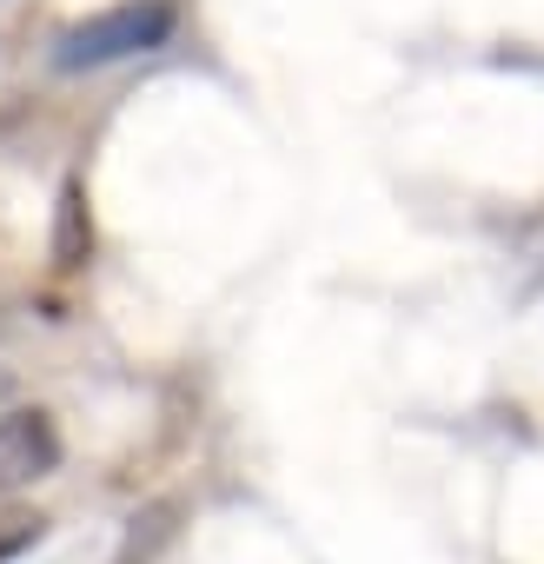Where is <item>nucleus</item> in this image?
<instances>
[{"mask_svg": "<svg viewBox=\"0 0 544 564\" xmlns=\"http://www.w3.org/2000/svg\"><path fill=\"white\" fill-rule=\"evenodd\" d=\"M173 34H179V0H113V8L61 28L47 61L61 74H94V67H113V61L160 54Z\"/></svg>", "mask_w": 544, "mask_h": 564, "instance_id": "nucleus-1", "label": "nucleus"}, {"mask_svg": "<svg viewBox=\"0 0 544 564\" xmlns=\"http://www.w3.org/2000/svg\"><path fill=\"white\" fill-rule=\"evenodd\" d=\"M61 471V425L41 405H8L0 412V498H14L41 478Z\"/></svg>", "mask_w": 544, "mask_h": 564, "instance_id": "nucleus-2", "label": "nucleus"}, {"mask_svg": "<svg viewBox=\"0 0 544 564\" xmlns=\"http://www.w3.org/2000/svg\"><path fill=\"white\" fill-rule=\"evenodd\" d=\"M94 259V213H87V186L67 180L61 186V206H54V265L61 272H80Z\"/></svg>", "mask_w": 544, "mask_h": 564, "instance_id": "nucleus-3", "label": "nucleus"}, {"mask_svg": "<svg viewBox=\"0 0 544 564\" xmlns=\"http://www.w3.org/2000/svg\"><path fill=\"white\" fill-rule=\"evenodd\" d=\"M41 538H47V511H28V505H0V564L28 557Z\"/></svg>", "mask_w": 544, "mask_h": 564, "instance_id": "nucleus-4", "label": "nucleus"}, {"mask_svg": "<svg viewBox=\"0 0 544 564\" xmlns=\"http://www.w3.org/2000/svg\"><path fill=\"white\" fill-rule=\"evenodd\" d=\"M8 399H14V372L0 366V412H8Z\"/></svg>", "mask_w": 544, "mask_h": 564, "instance_id": "nucleus-5", "label": "nucleus"}]
</instances>
